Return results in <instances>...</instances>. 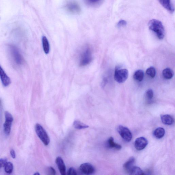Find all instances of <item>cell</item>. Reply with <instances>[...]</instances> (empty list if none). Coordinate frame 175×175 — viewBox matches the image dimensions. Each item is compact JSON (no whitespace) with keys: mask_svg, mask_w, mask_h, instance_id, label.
Wrapping results in <instances>:
<instances>
[{"mask_svg":"<svg viewBox=\"0 0 175 175\" xmlns=\"http://www.w3.org/2000/svg\"><path fill=\"white\" fill-rule=\"evenodd\" d=\"M107 147L110 148H114L117 150H120L122 148L121 145L115 143L113 138L111 137L107 141Z\"/></svg>","mask_w":175,"mask_h":175,"instance_id":"9a60e30c","label":"cell"},{"mask_svg":"<svg viewBox=\"0 0 175 175\" xmlns=\"http://www.w3.org/2000/svg\"><path fill=\"white\" fill-rule=\"evenodd\" d=\"M102 0H84L86 4L89 6H94L98 4Z\"/></svg>","mask_w":175,"mask_h":175,"instance_id":"d4e9b609","label":"cell"},{"mask_svg":"<svg viewBox=\"0 0 175 175\" xmlns=\"http://www.w3.org/2000/svg\"><path fill=\"white\" fill-rule=\"evenodd\" d=\"M48 170H49V172L50 173V174L53 175L55 174L56 172L53 167H50L49 169H48Z\"/></svg>","mask_w":175,"mask_h":175,"instance_id":"f546056e","label":"cell"},{"mask_svg":"<svg viewBox=\"0 0 175 175\" xmlns=\"http://www.w3.org/2000/svg\"><path fill=\"white\" fill-rule=\"evenodd\" d=\"M0 79L4 87L9 86L11 83L10 78L7 75L1 65H0Z\"/></svg>","mask_w":175,"mask_h":175,"instance_id":"8fae6325","label":"cell"},{"mask_svg":"<svg viewBox=\"0 0 175 175\" xmlns=\"http://www.w3.org/2000/svg\"><path fill=\"white\" fill-rule=\"evenodd\" d=\"M135 163V158L133 157L130 158L124 164V167L125 170L126 172H129L130 170L134 166Z\"/></svg>","mask_w":175,"mask_h":175,"instance_id":"2e32d148","label":"cell"},{"mask_svg":"<svg viewBox=\"0 0 175 175\" xmlns=\"http://www.w3.org/2000/svg\"><path fill=\"white\" fill-rule=\"evenodd\" d=\"M117 131L122 138L126 142H129L132 139V134L129 129L122 126H119Z\"/></svg>","mask_w":175,"mask_h":175,"instance_id":"52a82bcc","label":"cell"},{"mask_svg":"<svg viewBox=\"0 0 175 175\" xmlns=\"http://www.w3.org/2000/svg\"><path fill=\"white\" fill-rule=\"evenodd\" d=\"M8 161V160L6 158L0 159V168L5 167Z\"/></svg>","mask_w":175,"mask_h":175,"instance_id":"4316f807","label":"cell"},{"mask_svg":"<svg viewBox=\"0 0 175 175\" xmlns=\"http://www.w3.org/2000/svg\"><path fill=\"white\" fill-rule=\"evenodd\" d=\"M5 123L3 124V127H4L5 134L6 135L8 136L10 133L11 127H12L13 118L12 114L8 111H5Z\"/></svg>","mask_w":175,"mask_h":175,"instance_id":"ba28073f","label":"cell"},{"mask_svg":"<svg viewBox=\"0 0 175 175\" xmlns=\"http://www.w3.org/2000/svg\"><path fill=\"white\" fill-rule=\"evenodd\" d=\"M130 174L136 175H143L144 174L143 171L140 167L135 166H133L129 171Z\"/></svg>","mask_w":175,"mask_h":175,"instance_id":"d6986e66","label":"cell"},{"mask_svg":"<svg viewBox=\"0 0 175 175\" xmlns=\"http://www.w3.org/2000/svg\"><path fill=\"white\" fill-rule=\"evenodd\" d=\"M148 26L159 39H162L164 38L165 29L161 22L156 19L152 20L149 22Z\"/></svg>","mask_w":175,"mask_h":175,"instance_id":"6da1fadb","label":"cell"},{"mask_svg":"<svg viewBox=\"0 0 175 175\" xmlns=\"http://www.w3.org/2000/svg\"><path fill=\"white\" fill-rule=\"evenodd\" d=\"M161 5L171 13H173L174 8L171 0H158Z\"/></svg>","mask_w":175,"mask_h":175,"instance_id":"4fadbf2b","label":"cell"},{"mask_svg":"<svg viewBox=\"0 0 175 175\" xmlns=\"http://www.w3.org/2000/svg\"><path fill=\"white\" fill-rule=\"evenodd\" d=\"M162 75L164 78L166 80H170L173 77L174 73L173 70L170 68L165 69L162 71Z\"/></svg>","mask_w":175,"mask_h":175,"instance_id":"ac0fdd59","label":"cell"},{"mask_svg":"<svg viewBox=\"0 0 175 175\" xmlns=\"http://www.w3.org/2000/svg\"><path fill=\"white\" fill-rule=\"evenodd\" d=\"M165 130L163 128L159 127L156 129L153 133L154 136L156 138L160 139L164 136L165 135Z\"/></svg>","mask_w":175,"mask_h":175,"instance_id":"e0dca14e","label":"cell"},{"mask_svg":"<svg viewBox=\"0 0 175 175\" xmlns=\"http://www.w3.org/2000/svg\"><path fill=\"white\" fill-rule=\"evenodd\" d=\"M13 163L10 162H7L5 167V172L7 173L10 174L13 172Z\"/></svg>","mask_w":175,"mask_h":175,"instance_id":"cb8c5ba5","label":"cell"},{"mask_svg":"<svg viewBox=\"0 0 175 175\" xmlns=\"http://www.w3.org/2000/svg\"><path fill=\"white\" fill-rule=\"evenodd\" d=\"M80 169L82 173L86 175L92 174L95 171L94 167L89 163L82 164L80 166Z\"/></svg>","mask_w":175,"mask_h":175,"instance_id":"9c48e42d","label":"cell"},{"mask_svg":"<svg viewBox=\"0 0 175 175\" xmlns=\"http://www.w3.org/2000/svg\"><path fill=\"white\" fill-rule=\"evenodd\" d=\"M126 24H127V23H126V21L124 20H121L118 22L117 25L118 27H124Z\"/></svg>","mask_w":175,"mask_h":175,"instance_id":"f1b7e54d","label":"cell"},{"mask_svg":"<svg viewBox=\"0 0 175 175\" xmlns=\"http://www.w3.org/2000/svg\"><path fill=\"white\" fill-rule=\"evenodd\" d=\"M10 155L11 156H12V157L13 158L15 159L16 157V155L15 152L13 149H12L10 150Z\"/></svg>","mask_w":175,"mask_h":175,"instance_id":"4dcf8cb0","label":"cell"},{"mask_svg":"<svg viewBox=\"0 0 175 175\" xmlns=\"http://www.w3.org/2000/svg\"><path fill=\"white\" fill-rule=\"evenodd\" d=\"M161 119L164 124L167 125H172L174 121L173 118L171 115L168 114L161 115Z\"/></svg>","mask_w":175,"mask_h":175,"instance_id":"5bb4252c","label":"cell"},{"mask_svg":"<svg viewBox=\"0 0 175 175\" xmlns=\"http://www.w3.org/2000/svg\"><path fill=\"white\" fill-rule=\"evenodd\" d=\"M55 162L61 175H66V167L63 159L60 157H57L55 160Z\"/></svg>","mask_w":175,"mask_h":175,"instance_id":"7c38bea8","label":"cell"},{"mask_svg":"<svg viewBox=\"0 0 175 175\" xmlns=\"http://www.w3.org/2000/svg\"><path fill=\"white\" fill-rule=\"evenodd\" d=\"M67 175H77V172L75 169L73 167L69 168L67 171Z\"/></svg>","mask_w":175,"mask_h":175,"instance_id":"83f0119b","label":"cell"},{"mask_svg":"<svg viewBox=\"0 0 175 175\" xmlns=\"http://www.w3.org/2000/svg\"><path fill=\"white\" fill-rule=\"evenodd\" d=\"M129 73L127 69H117L115 70L114 79L117 83H122L127 79Z\"/></svg>","mask_w":175,"mask_h":175,"instance_id":"8992f818","label":"cell"},{"mask_svg":"<svg viewBox=\"0 0 175 175\" xmlns=\"http://www.w3.org/2000/svg\"><path fill=\"white\" fill-rule=\"evenodd\" d=\"M92 59L91 48L88 46L84 47L80 55L79 64L80 66H85L89 64Z\"/></svg>","mask_w":175,"mask_h":175,"instance_id":"7a4b0ae2","label":"cell"},{"mask_svg":"<svg viewBox=\"0 0 175 175\" xmlns=\"http://www.w3.org/2000/svg\"><path fill=\"white\" fill-rule=\"evenodd\" d=\"M148 144L147 139L143 137L137 138L135 143V146L136 149L138 151H141L144 149L146 147Z\"/></svg>","mask_w":175,"mask_h":175,"instance_id":"30bf717a","label":"cell"},{"mask_svg":"<svg viewBox=\"0 0 175 175\" xmlns=\"http://www.w3.org/2000/svg\"><path fill=\"white\" fill-rule=\"evenodd\" d=\"M144 73L142 70H138L134 73L133 75L134 79L139 82L142 81L144 78Z\"/></svg>","mask_w":175,"mask_h":175,"instance_id":"44dd1931","label":"cell"},{"mask_svg":"<svg viewBox=\"0 0 175 175\" xmlns=\"http://www.w3.org/2000/svg\"><path fill=\"white\" fill-rule=\"evenodd\" d=\"M34 175H39L40 174L39 172H36L35 173Z\"/></svg>","mask_w":175,"mask_h":175,"instance_id":"1f68e13d","label":"cell"},{"mask_svg":"<svg viewBox=\"0 0 175 175\" xmlns=\"http://www.w3.org/2000/svg\"><path fill=\"white\" fill-rule=\"evenodd\" d=\"M42 44L43 50L46 54H49L50 51V45L49 41L45 36H43L42 38Z\"/></svg>","mask_w":175,"mask_h":175,"instance_id":"ffe728a7","label":"cell"},{"mask_svg":"<svg viewBox=\"0 0 175 175\" xmlns=\"http://www.w3.org/2000/svg\"><path fill=\"white\" fill-rule=\"evenodd\" d=\"M35 130L37 135L44 144L46 146L49 145L50 142L49 136L43 126L39 124H37L35 126Z\"/></svg>","mask_w":175,"mask_h":175,"instance_id":"277c9868","label":"cell"},{"mask_svg":"<svg viewBox=\"0 0 175 175\" xmlns=\"http://www.w3.org/2000/svg\"><path fill=\"white\" fill-rule=\"evenodd\" d=\"M146 97L147 100H151L154 96V92L152 89H148L146 93Z\"/></svg>","mask_w":175,"mask_h":175,"instance_id":"484cf974","label":"cell"},{"mask_svg":"<svg viewBox=\"0 0 175 175\" xmlns=\"http://www.w3.org/2000/svg\"><path fill=\"white\" fill-rule=\"evenodd\" d=\"M10 53L13 61L18 65L23 64L24 59L18 48L13 44L9 45Z\"/></svg>","mask_w":175,"mask_h":175,"instance_id":"3957f363","label":"cell"},{"mask_svg":"<svg viewBox=\"0 0 175 175\" xmlns=\"http://www.w3.org/2000/svg\"><path fill=\"white\" fill-rule=\"evenodd\" d=\"M65 7L68 12L72 14H79L81 12V9L80 5L74 0H70L67 2Z\"/></svg>","mask_w":175,"mask_h":175,"instance_id":"5b68a950","label":"cell"},{"mask_svg":"<svg viewBox=\"0 0 175 175\" xmlns=\"http://www.w3.org/2000/svg\"><path fill=\"white\" fill-rule=\"evenodd\" d=\"M147 75L151 78H154L156 74V71L155 68L153 67H151L148 68L146 71Z\"/></svg>","mask_w":175,"mask_h":175,"instance_id":"603a6c76","label":"cell"},{"mask_svg":"<svg viewBox=\"0 0 175 175\" xmlns=\"http://www.w3.org/2000/svg\"><path fill=\"white\" fill-rule=\"evenodd\" d=\"M73 126L75 129L79 130L87 128L89 127L88 125L77 120L74 121Z\"/></svg>","mask_w":175,"mask_h":175,"instance_id":"7402d4cb","label":"cell"}]
</instances>
